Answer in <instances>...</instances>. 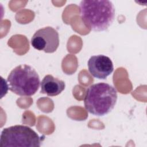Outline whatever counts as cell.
Instances as JSON below:
<instances>
[{
  "instance_id": "obj_1",
  "label": "cell",
  "mask_w": 147,
  "mask_h": 147,
  "mask_svg": "<svg viewBox=\"0 0 147 147\" xmlns=\"http://www.w3.org/2000/svg\"><path fill=\"white\" fill-rule=\"evenodd\" d=\"M79 9L84 24L94 31L107 30L115 18V7L110 1H82Z\"/></svg>"
},
{
  "instance_id": "obj_2",
  "label": "cell",
  "mask_w": 147,
  "mask_h": 147,
  "mask_svg": "<svg viewBox=\"0 0 147 147\" xmlns=\"http://www.w3.org/2000/svg\"><path fill=\"white\" fill-rule=\"evenodd\" d=\"M117 91L110 84L100 82L90 86L84 95V107L88 113L104 116L114 107L117 100Z\"/></svg>"
},
{
  "instance_id": "obj_3",
  "label": "cell",
  "mask_w": 147,
  "mask_h": 147,
  "mask_svg": "<svg viewBox=\"0 0 147 147\" xmlns=\"http://www.w3.org/2000/svg\"><path fill=\"white\" fill-rule=\"evenodd\" d=\"M9 89L13 93L30 96L38 90L40 80L36 70L28 64H21L11 70L7 76Z\"/></svg>"
},
{
  "instance_id": "obj_4",
  "label": "cell",
  "mask_w": 147,
  "mask_h": 147,
  "mask_svg": "<svg viewBox=\"0 0 147 147\" xmlns=\"http://www.w3.org/2000/svg\"><path fill=\"white\" fill-rule=\"evenodd\" d=\"M41 138L30 127L14 125L4 128L1 134L0 146H40Z\"/></svg>"
},
{
  "instance_id": "obj_5",
  "label": "cell",
  "mask_w": 147,
  "mask_h": 147,
  "mask_svg": "<svg viewBox=\"0 0 147 147\" xmlns=\"http://www.w3.org/2000/svg\"><path fill=\"white\" fill-rule=\"evenodd\" d=\"M32 47L45 53L55 52L59 45L57 31L51 26H46L37 30L31 38Z\"/></svg>"
},
{
  "instance_id": "obj_6",
  "label": "cell",
  "mask_w": 147,
  "mask_h": 147,
  "mask_svg": "<svg viewBox=\"0 0 147 147\" xmlns=\"http://www.w3.org/2000/svg\"><path fill=\"white\" fill-rule=\"evenodd\" d=\"M91 75L99 79H105L114 70L113 64L108 56L103 55L91 56L87 63Z\"/></svg>"
},
{
  "instance_id": "obj_7",
  "label": "cell",
  "mask_w": 147,
  "mask_h": 147,
  "mask_svg": "<svg viewBox=\"0 0 147 147\" xmlns=\"http://www.w3.org/2000/svg\"><path fill=\"white\" fill-rule=\"evenodd\" d=\"M41 92L48 96H55L60 94L65 88L64 81L53 77L52 75L44 76L40 83Z\"/></svg>"
}]
</instances>
